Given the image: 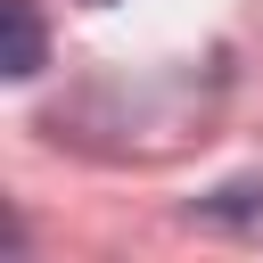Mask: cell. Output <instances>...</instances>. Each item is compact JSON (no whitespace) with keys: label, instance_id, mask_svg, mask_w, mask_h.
Here are the masks:
<instances>
[{"label":"cell","instance_id":"obj_1","mask_svg":"<svg viewBox=\"0 0 263 263\" xmlns=\"http://www.w3.org/2000/svg\"><path fill=\"white\" fill-rule=\"evenodd\" d=\"M0 25H8V58H0V74H8V82H33V74L49 66L41 8H33V0H0Z\"/></svg>","mask_w":263,"mask_h":263},{"label":"cell","instance_id":"obj_2","mask_svg":"<svg viewBox=\"0 0 263 263\" xmlns=\"http://www.w3.org/2000/svg\"><path fill=\"white\" fill-rule=\"evenodd\" d=\"M197 222H214V230H238V238H263V181H230V189L197 197Z\"/></svg>","mask_w":263,"mask_h":263},{"label":"cell","instance_id":"obj_3","mask_svg":"<svg viewBox=\"0 0 263 263\" xmlns=\"http://www.w3.org/2000/svg\"><path fill=\"white\" fill-rule=\"evenodd\" d=\"M90 8H107V0H90Z\"/></svg>","mask_w":263,"mask_h":263}]
</instances>
